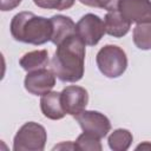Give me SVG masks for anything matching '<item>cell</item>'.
I'll use <instances>...</instances> for the list:
<instances>
[{
	"instance_id": "obj_20",
	"label": "cell",
	"mask_w": 151,
	"mask_h": 151,
	"mask_svg": "<svg viewBox=\"0 0 151 151\" xmlns=\"http://www.w3.org/2000/svg\"><path fill=\"white\" fill-rule=\"evenodd\" d=\"M144 150V149H151V144L150 143H147V142H145V143H143V144H140V145H138L137 147H136V150Z\"/></svg>"
},
{
	"instance_id": "obj_14",
	"label": "cell",
	"mask_w": 151,
	"mask_h": 151,
	"mask_svg": "<svg viewBox=\"0 0 151 151\" xmlns=\"http://www.w3.org/2000/svg\"><path fill=\"white\" fill-rule=\"evenodd\" d=\"M133 142L132 133L126 129H117L107 138V144L113 151H126Z\"/></svg>"
},
{
	"instance_id": "obj_10",
	"label": "cell",
	"mask_w": 151,
	"mask_h": 151,
	"mask_svg": "<svg viewBox=\"0 0 151 151\" xmlns=\"http://www.w3.org/2000/svg\"><path fill=\"white\" fill-rule=\"evenodd\" d=\"M40 110L42 114L51 120L63 119L66 114L61 104V93L57 91H50L40 98Z\"/></svg>"
},
{
	"instance_id": "obj_3",
	"label": "cell",
	"mask_w": 151,
	"mask_h": 151,
	"mask_svg": "<svg viewBox=\"0 0 151 151\" xmlns=\"http://www.w3.org/2000/svg\"><path fill=\"white\" fill-rule=\"evenodd\" d=\"M96 63L100 73L111 79L123 76L127 68L126 53L117 45L103 46L97 53Z\"/></svg>"
},
{
	"instance_id": "obj_1",
	"label": "cell",
	"mask_w": 151,
	"mask_h": 151,
	"mask_svg": "<svg viewBox=\"0 0 151 151\" xmlns=\"http://www.w3.org/2000/svg\"><path fill=\"white\" fill-rule=\"evenodd\" d=\"M85 46L77 34L57 45L51 67L60 81L77 83L83 78L85 71Z\"/></svg>"
},
{
	"instance_id": "obj_17",
	"label": "cell",
	"mask_w": 151,
	"mask_h": 151,
	"mask_svg": "<svg viewBox=\"0 0 151 151\" xmlns=\"http://www.w3.org/2000/svg\"><path fill=\"white\" fill-rule=\"evenodd\" d=\"M76 0H33L34 5L44 9L65 11L74 5Z\"/></svg>"
},
{
	"instance_id": "obj_8",
	"label": "cell",
	"mask_w": 151,
	"mask_h": 151,
	"mask_svg": "<svg viewBox=\"0 0 151 151\" xmlns=\"http://www.w3.org/2000/svg\"><path fill=\"white\" fill-rule=\"evenodd\" d=\"M61 104L66 112L72 117H76L83 112L88 103V92L78 85L66 86L61 92Z\"/></svg>"
},
{
	"instance_id": "obj_4",
	"label": "cell",
	"mask_w": 151,
	"mask_h": 151,
	"mask_svg": "<svg viewBox=\"0 0 151 151\" xmlns=\"http://www.w3.org/2000/svg\"><path fill=\"white\" fill-rule=\"evenodd\" d=\"M47 142L45 127L35 122L25 123L13 139L14 151H42Z\"/></svg>"
},
{
	"instance_id": "obj_9",
	"label": "cell",
	"mask_w": 151,
	"mask_h": 151,
	"mask_svg": "<svg viewBox=\"0 0 151 151\" xmlns=\"http://www.w3.org/2000/svg\"><path fill=\"white\" fill-rule=\"evenodd\" d=\"M118 11L131 24L151 21V0H120Z\"/></svg>"
},
{
	"instance_id": "obj_19",
	"label": "cell",
	"mask_w": 151,
	"mask_h": 151,
	"mask_svg": "<svg viewBox=\"0 0 151 151\" xmlns=\"http://www.w3.org/2000/svg\"><path fill=\"white\" fill-rule=\"evenodd\" d=\"M22 0H0V9L2 12H7V11H12L14 8H17Z\"/></svg>"
},
{
	"instance_id": "obj_5",
	"label": "cell",
	"mask_w": 151,
	"mask_h": 151,
	"mask_svg": "<svg viewBox=\"0 0 151 151\" xmlns=\"http://www.w3.org/2000/svg\"><path fill=\"white\" fill-rule=\"evenodd\" d=\"M76 33L85 45L94 46L106 33L104 20L97 14L87 13L83 15L76 24Z\"/></svg>"
},
{
	"instance_id": "obj_15",
	"label": "cell",
	"mask_w": 151,
	"mask_h": 151,
	"mask_svg": "<svg viewBox=\"0 0 151 151\" xmlns=\"http://www.w3.org/2000/svg\"><path fill=\"white\" fill-rule=\"evenodd\" d=\"M132 39L134 45L143 51L151 50V21L137 24L133 28Z\"/></svg>"
},
{
	"instance_id": "obj_7",
	"label": "cell",
	"mask_w": 151,
	"mask_h": 151,
	"mask_svg": "<svg viewBox=\"0 0 151 151\" xmlns=\"http://www.w3.org/2000/svg\"><path fill=\"white\" fill-rule=\"evenodd\" d=\"M55 73L53 70L41 68L33 72H28L25 77L24 85L27 92L33 96H44L52 91L55 86Z\"/></svg>"
},
{
	"instance_id": "obj_2",
	"label": "cell",
	"mask_w": 151,
	"mask_h": 151,
	"mask_svg": "<svg viewBox=\"0 0 151 151\" xmlns=\"http://www.w3.org/2000/svg\"><path fill=\"white\" fill-rule=\"evenodd\" d=\"M9 31L14 40L39 46L51 41L53 26L51 19L32 12H19L12 18Z\"/></svg>"
},
{
	"instance_id": "obj_16",
	"label": "cell",
	"mask_w": 151,
	"mask_h": 151,
	"mask_svg": "<svg viewBox=\"0 0 151 151\" xmlns=\"http://www.w3.org/2000/svg\"><path fill=\"white\" fill-rule=\"evenodd\" d=\"M74 145L76 149L80 151H101L103 149L100 138L88 132H83L79 134L74 142Z\"/></svg>"
},
{
	"instance_id": "obj_18",
	"label": "cell",
	"mask_w": 151,
	"mask_h": 151,
	"mask_svg": "<svg viewBox=\"0 0 151 151\" xmlns=\"http://www.w3.org/2000/svg\"><path fill=\"white\" fill-rule=\"evenodd\" d=\"M80 4L88 6V7H96V8H103L106 11H113L118 9V5L120 0H78Z\"/></svg>"
},
{
	"instance_id": "obj_13",
	"label": "cell",
	"mask_w": 151,
	"mask_h": 151,
	"mask_svg": "<svg viewBox=\"0 0 151 151\" xmlns=\"http://www.w3.org/2000/svg\"><path fill=\"white\" fill-rule=\"evenodd\" d=\"M48 63H50V59H48L47 50H37V51L27 52L19 60V65L27 73L37 70L46 68Z\"/></svg>"
},
{
	"instance_id": "obj_11",
	"label": "cell",
	"mask_w": 151,
	"mask_h": 151,
	"mask_svg": "<svg viewBox=\"0 0 151 151\" xmlns=\"http://www.w3.org/2000/svg\"><path fill=\"white\" fill-rule=\"evenodd\" d=\"M104 26L106 34L113 38H123L129 33L131 22L118 9H113L109 11L104 17Z\"/></svg>"
},
{
	"instance_id": "obj_12",
	"label": "cell",
	"mask_w": 151,
	"mask_h": 151,
	"mask_svg": "<svg viewBox=\"0 0 151 151\" xmlns=\"http://www.w3.org/2000/svg\"><path fill=\"white\" fill-rule=\"evenodd\" d=\"M52 26H53V34L51 42H53L55 46L66 40L67 38L77 34L76 33V24L74 21L66 15L57 14L51 18Z\"/></svg>"
},
{
	"instance_id": "obj_6",
	"label": "cell",
	"mask_w": 151,
	"mask_h": 151,
	"mask_svg": "<svg viewBox=\"0 0 151 151\" xmlns=\"http://www.w3.org/2000/svg\"><path fill=\"white\" fill-rule=\"evenodd\" d=\"M77 123L81 127L83 132L92 133L100 139L106 137L111 130L110 119L99 111H87L84 110L76 117Z\"/></svg>"
}]
</instances>
